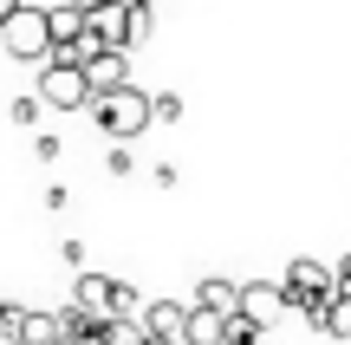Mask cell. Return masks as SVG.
<instances>
[{
  "mask_svg": "<svg viewBox=\"0 0 351 345\" xmlns=\"http://www.w3.org/2000/svg\"><path fill=\"white\" fill-rule=\"evenodd\" d=\"M91 117L104 124V137H111V143H130V137H143V130L156 124V104H150V91L124 85V91H111V98L91 104Z\"/></svg>",
  "mask_w": 351,
  "mask_h": 345,
  "instance_id": "1",
  "label": "cell"
},
{
  "mask_svg": "<svg viewBox=\"0 0 351 345\" xmlns=\"http://www.w3.org/2000/svg\"><path fill=\"white\" fill-rule=\"evenodd\" d=\"M0 46H7L13 59H52V20H46V7H20L7 26H0Z\"/></svg>",
  "mask_w": 351,
  "mask_h": 345,
  "instance_id": "2",
  "label": "cell"
},
{
  "mask_svg": "<svg viewBox=\"0 0 351 345\" xmlns=\"http://www.w3.org/2000/svg\"><path fill=\"white\" fill-rule=\"evenodd\" d=\"M39 98H46V111H78V104H98L91 98V78L78 72V65H39Z\"/></svg>",
  "mask_w": 351,
  "mask_h": 345,
  "instance_id": "3",
  "label": "cell"
},
{
  "mask_svg": "<svg viewBox=\"0 0 351 345\" xmlns=\"http://www.w3.org/2000/svg\"><path fill=\"white\" fill-rule=\"evenodd\" d=\"M293 313V294H287V281H247L241 287V320H254L267 333V326H280Z\"/></svg>",
  "mask_w": 351,
  "mask_h": 345,
  "instance_id": "4",
  "label": "cell"
},
{
  "mask_svg": "<svg viewBox=\"0 0 351 345\" xmlns=\"http://www.w3.org/2000/svg\"><path fill=\"white\" fill-rule=\"evenodd\" d=\"M287 294H293V307H306V300H332V294H339V267H326V261H313V254L287 261Z\"/></svg>",
  "mask_w": 351,
  "mask_h": 345,
  "instance_id": "5",
  "label": "cell"
},
{
  "mask_svg": "<svg viewBox=\"0 0 351 345\" xmlns=\"http://www.w3.org/2000/svg\"><path fill=\"white\" fill-rule=\"evenodd\" d=\"M7 333L20 339V345H65L59 313H20V307H13V313H7Z\"/></svg>",
  "mask_w": 351,
  "mask_h": 345,
  "instance_id": "6",
  "label": "cell"
},
{
  "mask_svg": "<svg viewBox=\"0 0 351 345\" xmlns=\"http://www.w3.org/2000/svg\"><path fill=\"white\" fill-rule=\"evenodd\" d=\"M111 300H117L111 274H78V281H72V307L91 313V320H111Z\"/></svg>",
  "mask_w": 351,
  "mask_h": 345,
  "instance_id": "7",
  "label": "cell"
},
{
  "mask_svg": "<svg viewBox=\"0 0 351 345\" xmlns=\"http://www.w3.org/2000/svg\"><path fill=\"white\" fill-rule=\"evenodd\" d=\"M241 287H247V281H228V274H208V281L195 287V307H202V313H221V320H234V313H241Z\"/></svg>",
  "mask_w": 351,
  "mask_h": 345,
  "instance_id": "8",
  "label": "cell"
},
{
  "mask_svg": "<svg viewBox=\"0 0 351 345\" xmlns=\"http://www.w3.org/2000/svg\"><path fill=\"white\" fill-rule=\"evenodd\" d=\"M189 313H195V307H182V300H150V307H143V326H150V339H176V345H182Z\"/></svg>",
  "mask_w": 351,
  "mask_h": 345,
  "instance_id": "9",
  "label": "cell"
},
{
  "mask_svg": "<svg viewBox=\"0 0 351 345\" xmlns=\"http://www.w3.org/2000/svg\"><path fill=\"white\" fill-rule=\"evenodd\" d=\"M130 52H98V59L85 65V78H91V98H111V91H124L130 85Z\"/></svg>",
  "mask_w": 351,
  "mask_h": 345,
  "instance_id": "10",
  "label": "cell"
},
{
  "mask_svg": "<svg viewBox=\"0 0 351 345\" xmlns=\"http://www.w3.org/2000/svg\"><path fill=\"white\" fill-rule=\"evenodd\" d=\"M182 345H228V320L221 313H189V333H182Z\"/></svg>",
  "mask_w": 351,
  "mask_h": 345,
  "instance_id": "11",
  "label": "cell"
},
{
  "mask_svg": "<svg viewBox=\"0 0 351 345\" xmlns=\"http://www.w3.org/2000/svg\"><path fill=\"white\" fill-rule=\"evenodd\" d=\"M326 339L351 345V294H339V300H332V320H326Z\"/></svg>",
  "mask_w": 351,
  "mask_h": 345,
  "instance_id": "12",
  "label": "cell"
},
{
  "mask_svg": "<svg viewBox=\"0 0 351 345\" xmlns=\"http://www.w3.org/2000/svg\"><path fill=\"white\" fill-rule=\"evenodd\" d=\"M39 117H46V98H39V91L13 98V124H20V130H39Z\"/></svg>",
  "mask_w": 351,
  "mask_h": 345,
  "instance_id": "13",
  "label": "cell"
},
{
  "mask_svg": "<svg viewBox=\"0 0 351 345\" xmlns=\"http://www.w3.org/2000/svg\"><path fill=\"white\" fill-rule=\"evenodd\" d=\"M150 104H156V124H182V98L176 91H150Z\"/></svg>",
  "mask_w": 351,
  "mask_h": 345,
  "instance_id": "14",
  "label": "cell"
},
{
  "mask_svg": "<svg viewBox=\"0 0 351 345\" xmlns=\"http://www.w3.org/2000/svg\"><path fill=\"white\" fill-rule=\"evenodd\" d=\"M228 345H261V326L234 313V320H228Z\"/></svg>",
  "mask_w": 351,
  "mask_h": 345,
  "instance_id": "15",
  "label": "cell"
},
{
  "mask_svg": "<svg viewBox=\"0 0 351 345\" xmlns=\"http://www.w3.org/2000/svg\"><path fill=\"white\" fill-rule=\"evenodd\" d=\"M150 7H130V46H143V39H150Z\"/></svg>",
  "mask_w": 351,
  "mask_h": 345,
  "instance_id": "16",
  "label": "cell"
},
{
  "mask_svg": "<svg viewBox=\"0 0 351 345\" xmlns=\"http://www.w3.org/2000/svg\"><path fill=\"white\" fill-rule=\"evenodd\" d=\"M104 169H111V176H130V143H111V156H104Z\"/></svg>",
  "mask_w": 351,
  "mask_h": 345,
  "instance_id": "17",
  "label": "cell"
},
{
  "mask_svg": "<svg viewBox=\"0 0 351 345\" xmlns=\"http://www.w3.org/2000/svg\"><path fill=\"white\" fill-rule=\"evenodd\" d=\"M33 156H39V163H59V137H46V130H39V137H33Z\"/></svg>",
  "mask_w": 351,
  "mask_h": 345,
  "instance_id": "18",
  "label": "cell"
},
{
  "mask_svg": "<svg viewBox=\"0 0 351 345\" xmlns=\"http://www.w3.org/2000/svg\"><path fill=\"white\" fill-rule=\"evenodd\" d=\"M339 294H351V254L339 261Z\"/></svg>",
  "mask_w": 351,
  "mask_h": 345,
  "instance_id": "19",
  "label": "cell"
},
{
  "mask_svg": "<svg viewBox=\"0 0 351 345\" xmlns=\"http://www.w3.org/2000/svg\"><path fill=\"white\" fill-rule=\"evenodd\" d=\"M20 7H26V0H0V26H7V20H13Z\"/></svg>",
  "mask_w": 351,
  "mask_h": 345,
  "instance_id": "20",
  "label": "cell"
},
{
  "mask_svg": "<svg viewBox=\"0 0 351 345\" xmlns=\"http://www.w3.org/2000/svg\"><path fill=\"white\" fill-rule=\"evenodd\" d=\"M7 313H13V307H7V300H0V333H7Z\"/></svg>",
  "mask_w": 351,
  "mask_h": 345,
  "instance_id": "21",
  "label": "cell"
},
{
  "mask_svg": "<svg viewBox=\"0 0 351 345\" xmlns=\"http://www.w3.org/2000/svg\"><path fill=\"white\" fill-rule=\"evenodd\" d=\"M124 7H156V0H124Z\"/></svg>",
  "mask_w": 351,
  "mask_h": 345,
  "instance_id": "22",
  "label": "cell"
}]
</instances>
